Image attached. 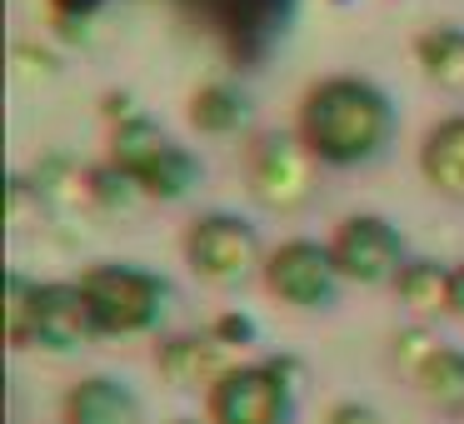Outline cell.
I'll return each mask as SVG.
<instances>
[{
	"label": "cell",
	"instance_id": "1",
	"mask_svg": "<svg viewBox=\"0 0 464 424\" xmlns=\"http://www.w3.org/2000/svg\"><path fill=\"white\" fill-rule=\"evenodd\" d=\"M390 101L354 75H334V81L314 85L300 105V140L324 165H360L380 155V145L390 140Z\"/></svg>",
	"mask_w": 464,
	"mask_h": 424
},
{
	"label": "cell",
	"instance_id": "2",
	"mask_svg": "<svg viewBox=\"0 0 464 424\" xmlns=\"http://www.w3.org/2000/svg\"><path fill=\"white\" fill-rule=\"evenodd\" d=\"M5 320H11L15 344H41L55 354L85 350L91 340H101V324H95L81 284H31L25 275H11Z\"/></svg>",
	"mask_w": 464,
	"mask_h": 424
},
{
	"label": "cell",
	"instance_id": "3",
	"mask_svg": "<svg viewBox=\"0 0 464 424\" xmlns=\"http://www.w3.org/2000/svg\"><path fill=\"white\" fill-rule=\"evenodd\" d=\"M300 370L295 360L235 364L205 390V424H290Z\"/></svg>",
	"mask_w": 464,
	"mask_h": 424
},
{
	"label": "cell",
	"instance_id": "4",
	"mask_svg": "<svg viewBox=\"0 0 464 424\" xmlns=\"http://www.w3.org/2000/svg\"><path fill=\"white\" fill-rule=\"evenodd\" d=\"M75 284L91 300L101 334H145L170 300V284L160 275L140 270V265H95Z\"/></svg>",
	"mask_w": 464,
	"mask_h": 424
},
{
	"label": "cell",
	"instance_id": "5",
	"mask_svg": "<svg viewBox=\"0 0 464 424\" xmlns=\"http://www.w3.org/2000/svg\"><path fill=\"white\" fill-rule=\"evenodd\" d=\"M111 165L125 170L135 180V190L155 195V200H180L195 185V175H200V165H195L170 135H160L150 120H140V115H130V120L111 135Z\"/></svg>",
	"mask_w": 464,
	"mask_h": 424
},
{
	"label": "cell",
	"instance_id": "6",
	"mask_svg": "<svg viewBox=\"0 0 464 424\" xmlns=\"http://www.w3.org/2000/svg\"><path fill=\"white\" fill-rule=\"evenodd\" d=\"M340 265H334L330 245L314 240H285L280 250L265 260V290L275 300L295 304V310H324L340 294Z\"/></svg>",
	"mask_w": 464,
	"mask_h": 424
},
{
	"label": "cell",
	"instance_id": "7",
	"mask_svg": "<svg viewBox=\"0 0 464 424\" xmlns=\"http://www.w3.org/2000/svg\"><path fill=\"white\" fill-rule=\"evenodd\" d=\"M185 260L210 284H240L260 265V235L235 215H200L185 230Z\"/></svg>",
	"mask_w": 464,
	"mask_h": 424
},
{
	"label": "cell",
	"instance_id": "8",
	"mask_svg": "<svg viewBox=\"0 0 464 424\" xmlns=\"http://www.w3.org/2000/svg\"><path fill=\"white\" fill-rule=\"evenodd\" d=\"M330 255L340 265V275L354 284H384V280H400L404 270V240L380 215H350L334 230Z\"/></svg>",
	"mask_w": 464,
	"mask_h": 424
},
{
	"label": "cell",
	"instance_id": "9",
	"mask_svg": "<svg viewBox=\"0 0 464 424\" xmlns=\"http://www.w3.org/2000/svg\"><path fill=\"white\" fill-rule=\"evenodd\" d=\"M314 155L300 135H265L250 150V190L270 210H295L310 195Z\"/></svg>",
	"mask_w": 464,
	"mask_h": 424
},
{
	"label": "cell",
	"instance_id": "10",
	"mask_svg": "<svg viewBox=\"0 0 464 424\" xmlns=\"http://www.w3.org/2000/svg\"><path fill=\"white\" fill-rule=\"evenodd\" d=\"M155 364H160V374L175 384V390H210L225 370H235L230 350H225L215 334H205V340L200 334H180V340L160 344Z\"/></svg>",
	"mask_w": 464,
	"mask_h": 424
},
{
	"label": "cell",
	"instance_id": "11",
	"mask_svg": "<svg viewBox=\"0 0 464 424\" xmlns=\"http://www.w3.org/2000/svg\"><path fill=\"white\" fill-rule=\"evenodd\" d=\"M65 424H140V400L130 384L111 380V374H91L65 394Z\"/></svg>",
	"mask_w": 464,
	"mask_h": 424
},
{
	"label": "cell",
	"instance_id": "12",
	"mask_svg": "<svg viewBox=\"0 0 464 424\" xmlns=\"http://www.w3.org/2000/svg\"><path fill=\"white\" fill-rule=\"evenodd\" d=\"M420 170H424V180H430L440 195L464 200V115L440 120L430 135H424V145H420Z\"/></svg>",
	"mask_w": 464,
	"mask_h": 424
},
{
	"label": "cell",
	"instance_id": "13",
	"mask_svg": "<svg viewBox=\"0 0 464 424\" xmlns=\"http://www.w3.org/2000/svg\"><path fill=\"white\" fill-rule=\"evenodd\" d=\"M414 384H420L424 400L440 404V410H464V350L440 344V350L424 360V370L414 374Z\"/></svg>",
	"mask_w": 464,
	"mask_h": 424
},
{
	"label": "cell",
	"instance_id": "14",
	"mask_svg": "<svg viewBox=\"0 0 464 424\" xmlns=\"http://www.w3.org/2000/svg\"><path fill=\"white\" fill-rule=\"evenodd\" d=\"M414 55H420L424 75L440 85H464V31L459 25H434L414 41Z\"/></svg>",
	"mask_w": 464,
	"mask_h": 424
},
{
	"label": "cell",
	"instance_id": "15",
	"mask_svg": "<svg viewBox=\"0 0 464 424\" xmlns=\"http://www.w3.org/2000/svg\"><path fill=\"white\" fill-rule=\"evenodd\" d=\"M400 300L410 304L414 314H434V310H450V270H440L434 260H410L394 280Z\"/></svg>",
	"mask_w": 464,
	"mask_h": 424
},
{
	"label": "cell",
	"instance_id": "16",
	"mask_svg": "<svg viewBox=\"0 0 464 424\" xmlns=\"http://www.w3.org/2000/svg\"><path fill=\"white\" fill-rule=\"evenodd\" d=\"M190 120L200 125L205 135H230L235 125L245 120V95L235 91V85H205V91H195L190 101Z\"/></svg>",
	"mask_w": 464,
	"mask_h": 424
},
{
	"label": "cell",
	"instance_id": "17",
	"mask_svg": "<svg viewBox=\"0 0 464 424\" xmlns=\"http://www.w3.org/2000/svg\"><path fill=\"white\" fill-rule=\"evenodd\" d=\"M434 350H440V340H434L430 330H404V334H394V360H400L404 374H420L424 360H430Z\"/></svg>",
	"mask_w": 464,
	"mask_h": 424
},
{
	"label": "cell",
	"instance_id": "18",
	"mask_svg": "<svg viewBox=\"0 0 464 424\" xmlns=\"http://www.w3.org/2000/svg\"><path fill=\"white\" fill-rule=\"evenodd\" d=\"M210 334L225 344V350H235V344H255V320L250 314H220Z\"/></svg>",
	"mask_w": 464,
	"mask_h": 424
},
{
	"label": "cell",
	"instance_id": "19",
	"mask_svg": "<svg viewBox=\"0 0 464 424\" xmlns=\"http://www.w3.org/2000/svg\"><path fill=\"white\" fill-rule=\"evenodd\" d=\"M324 424H380V414H374L370 404H360V400H340V404L324 410Z\"/></svg>",
	"mask_w": 464,
	"mask_h": 424
},
{
	"label": "cell",
	"instance_id": "20",
	"mask_svg": "<svg viewBox=\"0 0 464 424\" xmlns=\"http://www.w3.org/2000/svg\"><path fill=\"white\" fill-rule=\"evenodd\" d=\"M450 314H454V320H464V265H459V270H450Z\"/></svg>",
	"mask_w": 464,
	"mask_h": 424
},
{
	"label": "cell",
	"instance_id": "21",
	"mask_svg": "<svg viewBox=\"0 0 464 424\" xmlns=\"http://www.w3.org/2000/svg\"><path fill=\"white\" fill-rule=\"evenodd\" d=\"M65 11H85V5H91V0H61Z\"/></svg>",
	"mask_w": 464,
	"mask_h": 424
},
{
	"label": "cell",
	"instance_id": "22",
	"mask_svg": "<svg viewBox=\"0 0 464 424\" xmlns=\"http://www.w3.org/2000/svg\"><path fill=\"white\" fill-rule=\"evenodd\" d=\"M175 424H200V419H175Z\"/></svg>",
	"mask_w": 464,
	"mask_h": 424
}]
</instances>
